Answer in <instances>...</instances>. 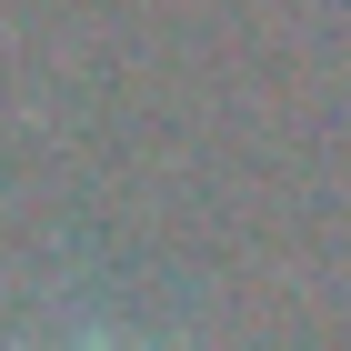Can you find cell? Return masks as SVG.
Returning a JSON list of instances; mask_svg holds the SVG:
<instances>
[{
  "mask_svg": "<svg viewBox=\"0 0 351 351\" xmlns=\"http://www.w3.org/2000/svg\"><path fill=\"white\" fill-rule=\"evenodd\" d=\"M71 351H131V341H101V331H90V341H71Z\"/></svg>",
  "mask_w": 351,
  "mask_h": 351,
  "instance_id": "cell-1",
  "label": "cell"
}]
</instances>
